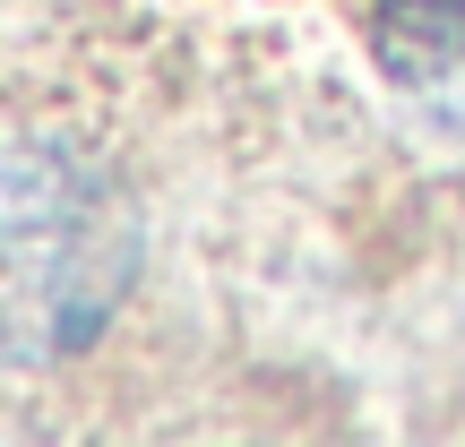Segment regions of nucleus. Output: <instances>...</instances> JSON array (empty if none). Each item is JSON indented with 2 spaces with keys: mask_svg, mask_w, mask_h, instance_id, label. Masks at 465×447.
<instances>
[{
  "mask_svg": "<svg viewBox=\"0 0 465 447\" xmlns=\"http://www.w3.org/2000/svg\"><path fill=\"white\" fill-rule=\"evenodd\" d=\"M380 61L440 130H465V0H388Z\"/></svg>",
  "mask_w": 465,
  "mask_h": 447,
  "instance_id": "obj_1",
  "label": "nucleus"
}]
</instances>
